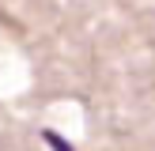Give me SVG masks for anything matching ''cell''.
Masks as SVG:
<instances>
[{
	"label": "cell",
	"instance_id": "1",
	"mask_svg": "<svg viewBox=\"0 0 155 151\" xmlns=\"http://www.w3.org/2000/svg\"><path fill=\"white\" fill-rule=\"evenodd\" d=\"M45 143H49V147H53V151H72V147H68V143H64V140H61V136H57V132H45Z\"/></svg>",
	"mask_w": 155,
	"mask_h": 151
}]
</instances>
